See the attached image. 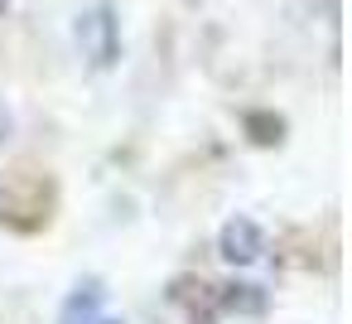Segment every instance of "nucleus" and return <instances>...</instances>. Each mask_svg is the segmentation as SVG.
I'll return each instance as SVG.
<instances>
[{
    "label": "nucleus",
    "mask_w": 352,
    "mask_h": 324,
    "mask_svg": "<svg viewBox=\"0 0 352 324\" xmlns=\"http://www.w3.org/2000/svg\"><path fill=\"white\" fill-rule=\"evenodd\" d=\"M78 44H82L92 68H111L121 59V20H116V10L111 6L82 10L78 15Z\"/></svg>",
    "instance_id": "1"
},
{
    "label": "nucleus",
    "mask_w": 352,
    "mask_h": 324,
    "mask_svg": "<svg viewBox=\"0 0 352 324\" xmlns=\"http://www.w3.org/2000/svg\"><path fill=\"white\" fill-rule=\"evenodd\" d=\"M164 314H169V324H212V300H208V285H203V281L179 276V281L164 290Z\"/></svg>",
    "instance_id": "2"
},
{
    "label": "nucleus",
    "mask_w": 352,
    "mask_h": 324,
    "mask_svg": "<svg viewBox=\"0 0 352 324\" xmlns=\"http://www.w3.org/2000/svg\"><path fill=\"white\" fill-rule=\"evenodd\" d=\"M261 252H265V237H261V227H256L251 218L222 223V232H217V256H222V261L251 266V261H261Z\"/></svg>",
    "instance_id": "3"
},
{
    "label": "nucleus",
    "mask_w": 352,
    "mask_h": 324,
    "mask_svg": "<svg viewBox=\"0 0 352 324\" xmlns=\"http://www.w3.org/2000/svg\"><path fill=\"white\" fill-rule=\"evenodd\" d=\"M102 300H107L102 281H82V285H78V290L63 300L58 324H92V319H97V310H102Z\"/></svg>",
    "instance_id": "4"
},
{
    "label": "nucleus",
    "mask_w": 352,
    "mask_h": 324,
    "mask_svg": "<svg viewBox=\"0 0 352 324\" xmlns=\"http://www.w3.org/2000/svg\"><path fill=\"white\" fill-rule=\"evenodd\" d=\"M241 131H246L251 145H280L285 141V117H275V112H246Z\"/></svg>",
    "instance_id": "5"
},
{
    "label": "nucleus",
    "mask_w": 352,
    "mask_h": 324,
    "mask_svg": "<svg viewBox=\"0 0 352 324\" xmlns=\"http://www.w3.org/2000/svg\"><path fill=\"white\" fill-rule=\"evenodd\" d=\"M217 305L232 310V314H261V310H265V290H261V285H227V290L217 295Z\"/></svg>",
    "instance_id": "6"
},
{
    "label": "nucleus",
    "mask_w": 352,
    "mask_h": 324,
    "mask_svg": "<svg viewBox=\"0 0 352 324\" xmlns=\"http://www.w3.org/2000/svg\"><path fill=\"white\" fill-rule=\"evenodd\" d=\"M0 141H10V112H6V102H0Z\"/></svg>",
    "instance_id": "7"
},
{
    "label": "nucleus",
    "mask_w": 352,
    "mask_h": 324,
    "mask_svg": "<svg viewBox=\"0 0 352 324\" xmlns=\"http://www.w3.org/2000/svg\"><path fill=\"white\" fill-rule=\"evenodd\" d=\"M92 324H121V319H92Z\"/></svg>",
    "instance_id": "8"
},
{
    "label": "nucleus",
    "mask_w": 352,
    "mask_h": 324,
    "mask_svg": "<svg viewBox=\"0 0 352 324\" xmlns=\"http://www.w3.org/2000/svg\"><path fill=\"white\" fill-rule=\"evenodd\" d=\"M6 10H10V0H0V15H6Z\"/></svg>",
    "instance_id": "9"
}]
</instances>
